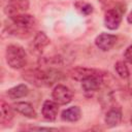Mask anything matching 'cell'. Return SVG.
<instances>
[{"label": "cell", "instance_id": "cell-13", "mask_svg": "<svg viewBox=\"0 0 132 132\" xmlns=\"http://www.w3.org/2000/svg\"><path fill=\"white\" fill-rule=\"evenodd\" d=\"M28 8V2L27 0H12L5 8V12L9 14L10 16L16 13H20V11L26 10Z\"/></svg>", "mask_w": 132, "mask_h": 132}, {"label": "cell", "instance_id": "cell-18", "mask_svg": "<svg viewBox=\"0 0 132 132\" xmlns=\"http://www.w3.org/2000/svg\"><path fill=\"white\" fill-rule=\"evenodd\" d=\"M75 7L77 8L78 11H80L85 15H89L93 12V6L90 3H87L84 1H77L75 3Z\"/></svg>", "mask_w": 132, "mask_h": 132}, {"label": "cell", "instance_id": "cell-19", "mask_svg": "<svg viewBox=\"0 0 132 132\" xmlns=\"http://www.w3.org/2000/svg\"><path fill=\"white\" fill-rule=\"evenodd\" d=\"M124 58L128 63L132 64V45H130L126 48V51L124 53Z\"/></svg>", "mask_w": 132, "mask_h": 132}, {"label": "cell", "instance_id": "cell-15", "mask_svg": "<svg viewBox=\"0 0 132 132\" xmlns=\"http://www.w3.org/2000/svg\"><path fill=\"white\" fill-rule=\"evenodd\" d=\"M29 93V89L26 85L24 84H21V85H18L11 89H9L7 91V96L14 100V99H19V98H23L25 96H27Z\"/></svg>", "mask_w": 132, "mask_h": 132}, {"label": "cell", "instance_id": "cell-17", "mask_svg": "<svg viewBox=\"0 0 132 132\" xmlns=\"http://www.w3.org/2000/svg\"><path fill=\"white\" fill-rule=\"evenodd\" d=\"M114 69H116V72L119 74L120 77L122 78H128L129 77V69L127 67V65L122 62V61H118L116 64H114Z\"/></svg>", "mask_w": 132, "mask_h": 132}, {"label": "cell", "instance_id": "cell-6", "mask_svg": "<svg viewBox=\"0 0 132 132\" xmlns=\"http://www.w3.org/2000/svg\"><path fill=\"white\" fill-rule=\"evenodd\" d=\"M117 42V36L107 33H101L95 39L96 46L101 51H109Z\"/></svg>", "mask_w": 132, "mask_h": 132}, {"label": "cell", "instance_id": "cell-1", "mask_svg": "<svg viewBox=\"0 0 132 132\" xmlns=\"http://www.w3.org/2000/svg\"><path fill=\"white\" fill-rule=\"evenodd\" d=\"M63 73L50 68V69H29L23 73V78L36 87H51L55 82L63 78Z\"/></svg>", "mask_w": 132, "mask_h": 132}, {"label": "cell", "instance_id": "cell-10", "mask_svg": "<svg viewBox=\"0 0 132 132\" xmlns=\"http://www.w3.org/2000/svg\"><path fill=\"white\" fill-rule=\"evenodd\" d=\"M48 44H50V38L46 36V34L44 32H37L32 42V47L34 53L36 54L42 53L44 47H46Z\"/></svg>", "mask_w": 132, "mask_h": 132}, {"label": "cell", "instance_id": "cell-2", "mask_svg": "<svg viewBox=\"0 0 132 132\" xmlns=\"http://www.w3.org/2000/svg\"><path fill=\"white\" fill-rule=\"evenodd\" d=\"M6 62L12 69H21L27 63V54L25 50L18 44H10L6 48Z\"/></svg>", "mask_w": 132, "mask_h": 132}, {"label": "cell", "instance_id": "cell-8", "mask_svg": "<svg viewBox=\"0 0 132 132\" xmlns=\"http://www.w3.org/2000/svg\"><path fill=\"white\" fill-rule=\"evenodd\" d=\"M102 84V74H96L89 76L81 80V88L85 92H95Z\"/></svg>", "mask_w": 132, "mask_h": 132}, {"label": "cell", "instance_id": "cell-14", "mask_svg": "<svg viewBox=\"0 0 132 132\" xmlns=\"http://www.w3.org/2000/svg\"><path fill=\"white\" fill-rule=\"evenodd\" d=\"M80 116H81L80 108L78 106H71L62 111L61 118L63 121L66 122H76L80 119Z\"/></svg>", "mask_w": 132, "mask_h": 132}, {"label": "cell", "instance_id": "cell-22", "mask_svg": "<svg viewBox=\"0 0 132 132\" xmlns=\"http://www.w3.org/2000/svg\"><path fill=\"white\" fill-rule=\"evenodd\" d=\"M131 125H132V117H131Z\"/></svg>", "mask_w": 132, "mask_h": 132}, {"label": "cell", "instance_id": "cell-11", "mask_svg": "<svg viewBox=\"0 0 132 132\" xmlns=\"http://www.w3.org/2000/svg\"><path fill=\"white\" fill-rule=\"evenodd\" d=\"M104 121H105L106 126H108L110 128L118 126L122 121V111H121V109L117 108V107L110 108L106 112Z\"/></svg>", "mask_w": 132, "mask_h": 132}, {"label": "cell", "instance_id": "cell-21", "mask_svg": "<svg viewBox=\"0 0 132 132\" xmlns=\"http://www.w3.org/2000/svg\"><path fill=\"white\" fill-rule=\"evenodd\" d=\"M127 21H128V23L132 24V10H131L130 13L128 14V16H127Z\"/></svg>", "mask_w": 132, "mask_h": 132}, {"label": "cell", "instance_id": "cell-7", "mask_svg": "<svg viewBox=\"0 0 132 132\" xmlns=\"http://www.w3.org/2000/svg\"><path fill=\"white\" fill-rule=\"evenodd\" d=\"M96 74H101V71L92 69V68H86V67H75L69 71V75L73 79L79 80V81L84 80L85 78H87L89 76L96 75Z\"/></svg>", "mask_w": 132, "mask_h": 132}, {"label": "cell", "instance_id": "cell-4", "mask_svg": "<svg viewBox=\"0 0 132 132\" xmlns=\"http://www.w3.org/2000/svg\"><path fill=\"white\" fill-rule=\"evenodd\" d=\"M52 97L54 101H56L58 104L65 105L71 102L73 93L68 87L64 85H57L52 92Z\"/></svg>", "mask_w": 132, "mask_h": 132}, {"label": "cell", "instance_id": "cell-16", "mask_svg": "<svg viewBox=\"0 0 132 132\" xmlns=\"http://www.w3.org/2000/svg\"><path fill=\"white\" fill-rule=\"evenodd\" d=\"M13 118V112L11 107L4 101H1V117H0V122L1 124L5 125L11 122Z\"/></svg>", "mask_w": 132, "mask_h": 132}, {"label": "cell", "instance_id": "cell-9", "mask_svg": "<svg viewBox=\"0 0 132 132\" xmlns=\"http://www.w3.org/2000/svg\"><path fill=\"white\" fill-rule=\"evenodd\" d=\"M58 111H59V107H58V103L56 101L46 100L43 102V105L41 108V113L45 120H48V121L56 120V118L58 116Z\"/></svg>", "mask_w": 132, "mask_h": 132}, {"label": "cell", "instance_id": "cell-5", "mask_svg": "<svg viewBox=\"0 0 132 132\" xmlns=\"http://www.w3.org/2000/svg\"><path fill=\"white\" fill-rule=\"evenodd\" d=\"M122 21V12L118 8H110L105 12L104 25L109 30H116L119 28Z\"/></svg>", "mask_w": 132, "mask_h": 132}, {"label": "cell", "instance_id": "cell-12", "mask_svg": "<svg viewBox=\"0 0 132 132\" xmlns=\"http://www.w3.org/2000/svg\"><path fill=\"white\" fill-rule=\"evenodd\" d=\"M13 109L29 119H35L37 116L34 107L29 102H16L13 104Z\"/></svg>", "mask_w": 132, "mask_h": 132}, {"label": "cell", "instance_id": "cell-20", "mask_svg": "<svg viewBox=\"0 0 132 132\" xmlns=\"http://www.w3.org/2000/svg\"><path fill=\"white\" fill-rule=\"evenodd\" d=\"M30 130H38V131H41V130H45V131H55L57 129L55 128H44V127H32L30 128Z\"/></svg>", "mask_w": 132, "mask_h": 132}, {"label": "cell", "instance_id": "cell-3", "mask_svg": "<svg viewBox=\"0 0 132 132\" xmlns=\"http://www.w3.org/2000/svg\"><path fill=\"white\" fill-rule=\"evenodd\" d=\"M13 26L20 32H30L36 25V20L33 15L26 13H16L10 16Z\"/></svg>", "mask_w": 132, "mask_h": 132}]
</instances>
